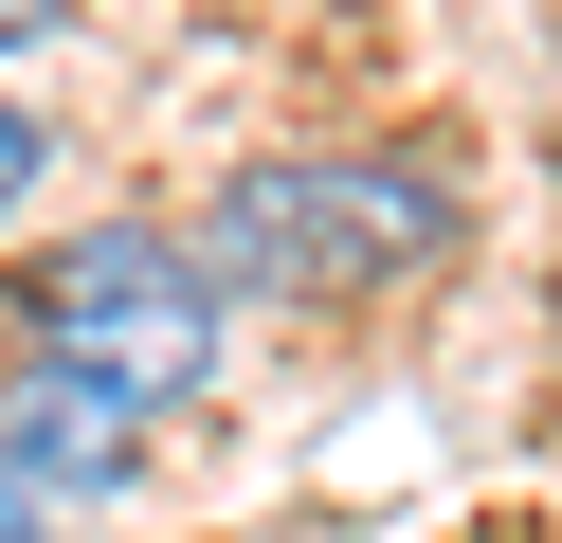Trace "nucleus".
Wrapping results in <instances>:
<instances>
[{
    "instance_id": "f257e3e1",
    "label": "nucleus",
    "mask_w": 562,
    "mask_h": 543,
    "mask_svg": "<svg viewBox=\"0 0 562 543\" xmlns=\"http://www.w3.org/2000/svg\"><path fill=\"white\" fill-rule=\"evenodd\" d=\"M436 236H453L436 163H236L218 217H200V272H218L236 308H327V290H381Z\"/></svg>"
},
{
    "instance_id": "f03ea898",
    "label": "nucleus",
    "mask_w": 562,
    "mask_h": 543,
    "mask_svg": "<svg viewBox=\"0 0 562 543\" xmlns=\"http://www.w3.org/2000/svg\"><path fill=\"white\" fill-rule=\"evenodd\" d=\"M19 308H37V362H55V381H91V398L146 417V398H182L200 362H218V308H236V290L200 272V236H164V217H91Z\"/></svg>"
},
{
    "instance_id": "7ed1b4c3",
    "label": "nucleus",
    "mask_w": 562,
    "mask_h": 543,
    "mask_svg": "<svg viewBox=\"0 0 562 543\" xmlns=\"http://www.w3.org/2000/svg\"><path fill=\"white\" fill-rule=\"evenodd\" d=\"M0 453H19V489H110V471H127V398L19 362V381H0Z\"/></svg>"
},
{
    "instance_id": "20e7f679",
    "label": "nucleus",
    "mask_w": 562,
    "mask_h": 543,
    "mask_svg": "<svg viewBox=\"0 0 562 543\" xmlns=\"http://www.w3.org/2000/svg\"><path fill=\"white\" fill-rule=\"evenodd\" d=\"M37 163H55V127H37V109H0V217L37 200Z\"/></svg>"
},
{
    "instance_id": "39448f33",
    "label": "nucleus",
    "mask_w": 562,
    "mask_h": 543,
    "mask_svg": "<svg viewBox=\"0 0 562 543\" xmlns=\"http://www.w3.org/2000/svg\"><path fill=\"white\" fill-rule=\"evenodd\" d=\"M0 543H37V489H19V453H0Z\"/></svg>"
}]
</instances>
